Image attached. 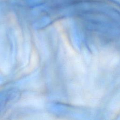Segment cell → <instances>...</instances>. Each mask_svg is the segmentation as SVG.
<instances>
[{"label": "cell", "mask_w": 120, "mask_h": 120, "mask_svg": "<svg viewBox=\"0 0 120 120\" xmlns=\"http://www.w3.org/2000/svg\"><path fill=\"white\" fill-rule=\"evenodd\" d=\"M50 21V19L48 17H45L35 22L33 24V26L36 29L41 28L48 24Z\"/></svg>", "instance_id": "obj_1"}, {"label": "cell", "mask_w": 120, "mask_h": 120, "mask_svg": "<svg viewBox=\"0 0 120 120\" xmlns=\"http://www.w3.org/2000/svg\"><path fill=\"white\" fill-rule=\"evenodd\" d=\"M40 0H29V2L30 3H33L35 2H37L38 1H40Z\"/></svg>", "instance_id": "obj_2"}]
</instances>
